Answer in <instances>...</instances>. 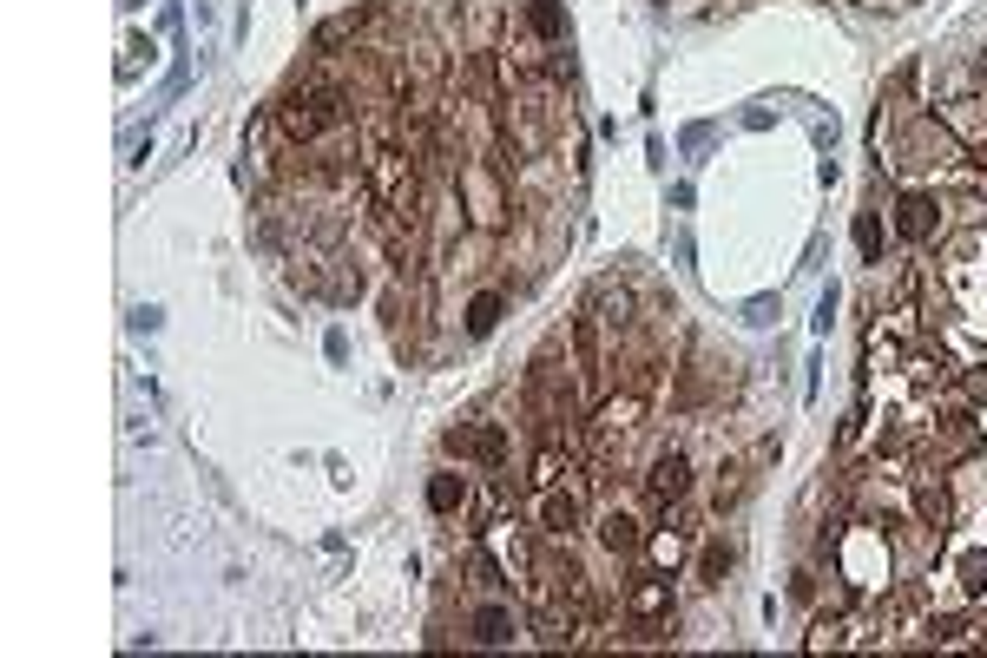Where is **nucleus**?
<instances>
[{
  "label": "nucleus",
  "instance_id": "obj_1",
  "mask_svg": "<svg viewBox=\"0 0 987 658\" xmlns=\"http://www.w3.org/2000/svg\"><path fill=\"white\" fill-rule=\"evenodd\" d=\"M336 119H343V99H336V93H323V86H316V93H290V99L277 106V126L290 132L297 145L323 139V132L336 126Z\"/></svg>",
  "mask_w": 987,
  "mask_h": 658
},
{
  "label": "nucleus",
  "instance_id": "obj_2",
  "mask_svg": "<svg viewBox=\"0 0 987 658\" xmlns=\"http://www.w3.org/2000/svg\"><path fill=\"white\" fill-rule=\"evenodd\" d=\"M935 224H941L935 191H902V198H895V231L909 237V244H928V237H935Z\"/></svg>",
  "mask_w": 987,
  "mask_h": 658
},
{
  "label": "nucleus",
  "instance_id": "obj_3",
  "mask_svg": "<svg viewBox=\"0 0 987 658\" xmlns=\"http://www.w3.org/2000/svg\"><path fill=\"white\" fill-rule=\"evenodd\" d=\"M455 191L474 204V218H481V224H501V218H507V198H501V185H494V172H487V165H468V172L455 178Z\"/></svg>",
  "mask_w": 987,
  "mask_h": 658
},
{
  "label": "nucleus",
  "instance_id": "obj_4",
  "mask_svg": "<svg viewBox=\"0 0 987 658\" xmlns=\"http://www.w3.org/2000/svg\"><path fill=\"white\" fill-rule=\"evenodd\" d=\"M645 487H652V501H658V507L685 501V487H691V461L678 455V448H672V455H658V461H652V474H645Z\"/></svg>",
  "mask_w": 987,
  "mask_h": 658
},
{
  "label": "nucleus",
  "instance_id": "obj_5",
  "mask_svg": "<svg viewBox=\"0 0 987 658\" xmlns=\"http://www.w3.org/2000/svg\"><path fill=\"white\" fill-rule=\"evenodd\" d=\"M448 448H455V455H474L481 468H501V455H507V435H501L494 422H481V428H455V435H448Z\"/></svg>",
  "mask_w": 987,
  "mask_h": 658
},
{
  "label": "nucleus",
  "instance_id": "obj_6",
  "mask_svg": "<svg viewBox=\"0 0 987 658\" xmlns=\"http://www.w3.org/2000/svg\"><path fill=\"white\" fill-rule=\"evenodd\" d=\"M599 540H606L612 553H632V547L645 540V533H639V520H632V514H619V507H612V514L599 520Z\"/></svg>",
  "mask_w": 987,
  "mask_h": 658
},
{
  "label": "nucleus",
  "instance_id": "obj_7",
  "mask_svg": "<svg viewBox=\"0 0 987 658\" xmlns=\"http://www.w3.org/2000/svg\"><path fill=\"white\" fill-rule=\"evenodd\" d=\"M474 639H481V645H507V639H514V612H507V606H481V612H474Z\"/></svg>",
  "mask_w": 987,
  "mask_h": 658
},
{
  "label": "nucleus",
  "instance_id": "obj_8",
  "mask_svg": "<svg viewBox=\"0 0 987 658\" xmlns=\"http://www.w3.org/2000/svg\"><path fill=\"white\" fill-rule=\"evenodd\" d=\"M540 527L547 533H573L580 527V501H573V494H547V501H540Z\"/></svg>",
  "mask_w": 987,
  "mask_h": 658
},
{
  "label": "nucleus",
  "instance_id": "obj_9",
  "mask_svg": "<svg viewBox=\"0 0 987 658\" xmlns=\"http://www.w3.org/2000/svg\"><path fill=\"white\" fill-rule=\"evenodd\" d=\"M527 27L540 33V40H560L566 33V7L560 0H527Z\"/></svg>",
  "mask_w": 987,
  "mask_h": 658
},
{
  "label": "nucleus",
  "instance_id": "obj_10",
  "mask_svg": "<svg viewBox=\"0 0 987 658\" xmlns=\"http://www.w3.org/2000/svg\"><path fill=\"white\" fill-rule=\"evenodd\" d=\"M501 310H507V297H501V290H481V297L468 303V336H487V329L501 323Z\"/></svg>",
  "mask_w": 987,
  "mask_h": 658
},
{
  "label": "nucleus",
  "instance_id": "obj_11",
  "mask_svg": "<svg viewBox=\"0 0 987 658\" xmlns=\"http://www.w3.org/2000/svg\"><path fill=\"white\" fill-rule=\"evenodd\" d=\"M461 501H468V481H461V474H435V481H428V507H435V514H455Z\"/></svg>",
  "mask_w": 987,
  "mask_h": 658
},
{
  "label": "nucleus",
  "instance_id": "obj_12",
  "mask_svg": "<svg viewBox=\"0 0 987 658\" xmlns=\"http://www.w3.org/2000/svg\"><path fill=\"white\" fill-rule=\"evenodd\" d=\"M856 251L869 257V264L882 257V224H876V211H862V218H856Z\"/></svg>",
  "mask_w": 987,
  "mask_h": 658
},
{
  "label": "nucleus",
  "instance_id": "obj_13",
  "mask_svg": "<svg viewBox=\"0 0 987 658\" xmlns=\"http://www.w3.org/2000/svg\"><path fill=\"white\" fill-rule=\"evenodd\" d=\"M632 606H639V612H665V606H672V593H665V580H639V586H632Z\"/></svg>",
  "mask_w": 987,
  "mask_h": 658
},
{
  "label": "nucleus",
  "instance_id": "obj_14",
  "mask_svg": "<svg viewBox=\"0 0 987 658\" xmlns=\"http://www.w3.org/2000/svg\"><path fill=\"white\" fill-rule=\"evenodd\" d=\"M915 507H922L928 527H948V494H941V487H922V494H915Z\"/></svg>",
  "mask_w": 987,
  "mask_h": 658
},
{
  "label": "nucleus",
  "instance_id": "obj_15",
  "mask_svg": "<svg viewBox=\"0 0 987 658\" xmlns=\"http://www.w3.org/2000/svg\"><path fill=\"white\" fill-rule=\"evenodd\" d=\"M731 560H737V553H731V547H724V540H711V547H705V580H711V586H718V580H724V573H731Z\"/></svg>",
  "mask_w": 987,
  "mask_h": 658
},
{
  "label": "nucleus",
  "instance_id": "obj_16",
  "mask_svg": "<svg viewBox=\"0 0 987 658\" xmlns=\"http://www.w3.org/2000/svg\"><path fill=\"white\" fill-rule=\"evenodd\" d=\"M961 586H968V593H987V553H968V560H961Z\"/></svg>",
  "mask_w": 987,
  "mask_h": 658
},
{
  "label": "nucleus",
  "instance_id": "obj_17",
  "mask_svg": "<svg viewBox=\"0 0 987 658\" xmlns=\"http://www.w3.org/2000/svg\"><path fill=\"white\" fill-rule=\"evenodd\" d=\"M744 316H751V323H777V303H770V297H757V303H751Z\"/></svg>",
  "mask_w": 987,
  "mask_h": 658
},
{
  "label": "nucleus",
  "instance_id": "obj_18",
  "mask_svg": "<svg viewBox=\"0 0 987 658\" xmlns=\"http://www.w3.org/2000/svg\"><path fill=\"white\" fill-rule=\"evenodd\" d=\"M711 145V126H685V152H705Z\"/></svg>",
  "mask_w": 987,
  "mask_h": 658
}]
</instances>
